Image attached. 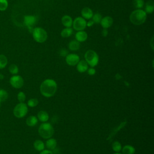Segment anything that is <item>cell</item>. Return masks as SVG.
I'll use <instances>...</instances> for the list:
<instances>
[{"mask_svg":"<svg viewBox=\"0 0 154 154\" xmlns=\"http://www.w3.org/2000/svg\"><path fill=\"white\" fill-rule=\"evenodd\" d=\"M57 84L52 79H46L43 81L40 87L41 94L46 97H50L54 96L57 91Z\"/></svg>","mask_w":154,"mask_h":154,"instance_id":"obj_1","label":"cell"},{"mask_svg":"<svg viewBox=\"0 0 154 154\" xmlns=\"http://www.w3.org/2000/svg\"><path fill=\"white\" fill-rule=\"evenodd\" d=\"M147 18V13L141 9H136L133 11L130 16L129 20L135 25H140L144 23Z\"/></svg>","mask_w":154,"mask_h":154,"instance_id":"obj_2","label":"cell"},{"mask_svg":"<svg viewBox=\"0 0 154 154\" xmlns=\"http://www.w3.org/2000/svg\"><path fill=\"white\" fill-rule=\"evenodd\" d=\"M38 132L41 137L45 139H48L53 135L54 129L51 124L43 122L40 125Z\"/></svg>","mask_w":154,"mask_h":154,"instance_id":"obj_3","label":"cell"},{"mask_svg":"<svg viewBox=\"0 0 154 154\" xmlns=\"http://www.w3.org/2000/svg\"><path fill=\"white\" fill-rule=\"evenodd\" d=\"M32 34L34 40L39 43H44L48 38L47 32L45 29L41 27L34 28Z\"/></svg>","mask_w":154,"mask_h":154,"instance_id":"obj_4","label":"cell"},{"mask_svg":"<svg viewBox=\"0 0 154 154\" xmlns=\"http://www.w3.org/2000/svg\"><path fill=\"white\" fill-rule=\"evenodd\" d=\"M85 61L91 67L96 66L99 63V56L93 50H88L84 54Z\"/></svg>","mask_w":154,"mask_h":154,"instance_id":"obj_5","label":"cell"},{"mask_svg":"<svg viewBox=\"0 0 154 154\" xmlns=\"http://www.w3.org/2000/svg\"><path fill=\"white\" fill-rule=\"evenodd\" d=\"M28 110V108L27 105L24 102H20L14 106L13 110V112L16 117L20 119L23 118L26 115Z\"/></svg>","mask_w":154,"mask_h":154,"instance_id":"obj_6","label":"cell"},{"mask_svg":"<svg viewBox=\"0 0 154 154\" xmlns=\"http://www.w3.org/2000/svg\"><path fill=\"white\" fill-rule=\"evenodd\" d=\"M72 26L73 28L77 31H82L84 30L87 26V21L81 16H79L73 20Z\"/></svg>","mask_w":154,"mask_h":154,"instance_id":"obj_7","label":"cell"},{"mask_svg":"<svg viewBox=\"0 0 154 154\" xmlns=\"http://www.w3.org/2000/svg\"><path fill=\"white\" fill-rule=\"evenodd\" d=\"M10 85L15 88H20L24 83L23 78L20 75H14L10 78Z\"/></svg>","mask_w":154,"mask_h":154,"instance_id":"obj_8","label":"cell"},{"mask_svg":"<svg viewBox=\"0 0 154 154\" xmlns=\"http://www.w3.org/2000/svg\"><path fill=\"white\" fill-rule=\"evenodd\" d=\"M79 61V57L75 54H69L66 56V62L69 66H75Z\"/></svg>","mask_w":154,"mask_h":154,"instance_id":"obj_9","label":"cell"},{"mask_svg":"<svg viewBox=\"0 0 154 154\" xmlns=\"http://www.w3.org/2000/svg\"><path fill=\"white\" fill-rule=\"evenodd\" d=\"M37 22V18L35 16L25 15L23 17V23L25 26L29 28L33 27Z\"/></svg>","mask_w":154,"mask_h":154,"instance_id":"obj_10","label":"cell"},{"mask_svg":"<svg viewBox=\"0 0 154 154\" xmlns=\"http://www.w3.org/2000/svg\"><path fill=\"white\" fill-rule=\"evenodd\" d=\"M100 23L103 28L108 29L112 26L113 23V19L110 16H105L102 18Z\"/></svg>","mask_w":154,"mask_h":154,"instance_id":"obj_11","label":"cell"},{"mask_svg":"<svg viewBox=\"0 0 154 154\" xmlns=\"http://www.w3.org/2000/svg\"><path fill=\"white\" fill-rule=\"evenodd\" d=\"M81 17L85 20H90L92 18L93 15V12L92 10L88 7H84L81 10Z\"/></svg>","mask_w":154,"mask_h":154,"instance_id":"obj_12","label":"cell"},{"mask_svg":"<svg viewBox=\"0 0 154 154\" xmlns=\"http://www.w3.org/2000/svg\"><path fill=\"white\" fill-rule=\"evenodd\" d=\"M87 38H88L87 33L84 30L78 31L75 34V39L79 42H84L87 39Z\"/></svg>","mask_w":154,"mask_h":154,"instance_id":"obj_13","label":"cell"},{"mask_svg":"<svg viewBox=\"0 0 154 154\" xmlns=\"http://www.w3.org/2000/svg\"><path fill=\"white\" fill-rule=\"evenodd\" d=\"M77 70L80 73H84L88 69V64L85 60H79L76 66Z\"/></svg>","mask_w":154,"mask_h":154,"instance_id":"obj_14","label":"cell"},{"mask_svg":"<svg viewBox=\"0 0 154 154\" xmlns=\"http://www.w3.org/2000/svg\"><path fill=\"white\" fill-rule=\"evenodd\" d=\"M61 23L65 27H71L73 23L72 18L69 15H64L61 17Z\"/></svg>","mask_w":154,"mask_h":154,"instance_id":"obj_15","label":"cell"},{"mask_svg":"<svg viewBox=\"0 0 154 154\" xmlns=\"http://www.w3.org/2000/svg\"><path fill=\"white\" fill-rule=\"evenodd\" d=\"M37 118L42 122H46L49 119V115L45 111H40L37 114Z\"/></svg>","mask_w":154,"mask_h":154,"instance_id":"obj_16","label":"cell"},{"mask_svg":"<svg viewBox=\"0 0 154 154\" xmlns=\"http://www.w3.org/2000/svg\"><path fill=\"white\" fill-rule=\"evenodd\" d=\"M154 11V2L153 0H149L145 4V12L146 13H152Z\"/></svg>","mask_w":154,"mask_h":154,"instance_id":"obj_17","label":"cell"},{"mask_svg":"<svg viewBox=\"0 0 154 154\" xmlns=\"http://www.w3.org/2000/svg\"><path fill=\"white\" fill-rule=\"evenodd\" d=\"M68 46L70 50L72 51H76L78 50L80 48V42H78L76 40H72L69 42Z\"/></svg>","mask_w":154,"mask_h":154,"instance_id":"obj_18","label":"cell"},{"mask_svg":"<svg viewBox=\"0 0 154 154\" xmlns=\"http://www.w3.org/2000/svg\"><path fill=\"white\" fill-rule=\"evenodd\" d=\"M38 122V119L37 118V117L34 116H29L26 120V123L28 126L30 127H32L34 126L35 125H37Z\"/></svg>","mask_w":154,"mask_h":154,"instance_id":"obj_19","label":"cell"},{"mask_svg":"<svg viewBox=\"0 0 154 154\" xmlns=\"http://www.w3.org/2000/svg\"><path fill=\"white\" fill-rule=\"evenodd\" d=\"M73 32V31L71 27H69V28L66 27L61 31L60 34L62 37L67 38V37H69L70 35H72Z\"/></svg>","mask_w":154,"mask_h":154,"instance_id":"obj_20","label":"cell"},{"mask_svg":"<svg viewBox=\"0 0 154 154\" xmlns=\"http://www.w3.org/2000/svg\"><path fill=\"white\" fill-rule=\"evenodd\" d=\"M57 141L54 138H48L46 142V146L49 150H53L57 147Z\"/></svg>","mask_w":154,"mask_h":154,"instance_id":"obj_21","label":"cell"},{"mask_svg":"<svg viewBox=\"0 0 154 154\" xmlns=\"http://www.w3.org/2000/svg\"><path fill=\"white\" fill-rule=\"evenodd\" d=\"M33 146L35 150H37V151H40V152L44 150V148H45V144H44L43 142L39 140H35L34 142Z\"/></svg>","mask_w":154,"mask_h":154,"instance_id":"obj_22","label":"cell"},{"mask_svg":"<svg viewBox=\"0 0 154 154\" xmlns=\"http://www.w3.org/2000/svg\"><path fill=\"white\" fill-rule=\"evenodd\" d=\"M135 152V148L131 145H126L122 149V152L123 154H134Z\"/></svg>","mask_w":154,"mask_h":154,"instance_id":"obj_23","label":"cell"},{"mask_svg":"<svg viewBox=\"0 0 154 154\" xmlns=\"http://www.w3.org/2000/svg\"><path fill=\"white\" fill-rule=\"evenodd\" d=\"M8 63V60L5 55L0 54V69H4Z\"/></svg>","mask_w":154,"mask_h":154,"instance_id":"obj_24","label":"cell"},{"mask_svg":"<svg viewBox=\"0 0 154 154\" xmlns=\"http://www.w3.org/2000/svg\"><path fill=\"white\" fill-rule=\"evenodd\" d=\"M8 70L12 75H16L19 72V68L15 64H11L8 67Z\"/></svg>","mask_w":154,"mask_h":154,"instance_id":"obj_25","label":"cell"},{"mask_svg":"<svg viewBox=\"0 0 154 154\" xmlns=\"http://www.w3.org/2000/svg\"><path fill=\"white\" fill-rule=\"evenodd\" d=\"M8 97V93L4 89H0V102H5Z\"/></svg>","mask_w":154,"mask_h":154,"instance_id":"obj_26","label":"cell"},{"mask_svg":"<svg viewBox=\"0 0 154 154\" xmlns=\"http://www.w3.org/2000/svg\"><path fill=\"white\" fill-rule=\"evenodd\" d=\"M133 5L137 9H141L144 7V0H133Z\"/></svg>","mask_w":154,"mask_h":154,"instance_id":"obj_27","label":"cell"},{"mask_svg":"<svg viewBox=\"0 0 154 154\" xmlns=\"http://www.w3.org/2000/svg\"><path fill=\"white\" fill-rule=\"evenodd\" d=\"M102 18V17L101 14H100L99 13H96L93 14L91 19L94 22V23H99L100 22Z\"/></svg>","mask_w":154,"mask_h":154,"instance_id":"obj_28","label":"cell"},{"mask_svg":"<svg viewBox=\"0 0 154 154\" xmlns=\"http://www.w3.org/2000/svg\"><path fill=\"white\" fill-rule=\"evenodd\" d=\"M112 150L116 152H119L122 150V145L119 141H114L112 144Z\"/></svg>","mask_w":154,"mask_h":154,"instance_id":"obj_29","label":"cell"},{"mask_svg":"<svg viewBox=\"0 0 154 154\" xmlns=\"http://www.w3.org/2000/svg\"><path fill=\"white\" fill-rule=\"evenodd\" d=\"M38 103V100L35 98H31L28 100L27 106L29 107H35Z\"/></svg>","mask_w":154,"mask_h":154,"instance_id":"obj_30","label":"cell"},{"mask_svg":"<svg viewBox=\"0 0 154 154\" xmlns=\"http://www.w3.org/2000/svg\"><path fill=\"white\" fill-rule=\"evenodd\" d=\"M8 1L7 0H0V11H5L8 7Z\"/></svg>","mask_w":154,"mask_h":154,"instance_id":"obj_31","label":"cell"},{"mask_svg":"<svg viewBox=\"0 0 154 154\" xmlns=\"http://www.w3.org/2000/svg\"><path fill=\"white\" fill-rule=\"evenodd\" d=\"M17 98L19 102H24L26 99V95L23 91H19L17 95Z\"/></svg>","mask_w":154,"mask_h":154,"instance_id":"obj_32","label":"cell"},{"mask_svg":"<svg viewBox=\"0 0 154 154\" xmlns=\"http://www.w3.org/2000/svg\"><path fill=\"white\" fill-rule=\"evenodd\" d=\"M60 56H62V57H66L67 54H68V51L65 49H61L60 51Z\"/></svg>","mask_w":154,"mask_h":154,"instance_id":"obj_33","label":"cell"},{"mask_svg":"<svg viewBox=\"0 0 154 154\" xmlns=\"http://www.w3.org/2000/svg\"><path fill=\"white\" fill-rule=\"evenodd\" d=\"M88 70V73L89 75H94L96 73V70L93 67H91Z\"/></svg>","mask_w":154,"mask_h":154,"instance_id":"obj_34","label":"cell"},{"mask_svg":"<svg viewBox=\"0 0 154 154\" xmlns=\"http://www.w3.org/2000/svg\"><path fill=\"white\" fill-rule=\"evenodd\" d=\"M40 154H54L50 150H43L40 152Z\"/></svg>","mask_w":154,"mask_h":154,"instance_id":"obj_35","label":"cell"},{"mask_svg":"<svg viewBox=\"0 0 154 154\" xmlns=\"http://www.w3.org/2000/svg\"><path fill=\"white\" fill-rule=\"evenodd\" d=\"M94 22L92 20V19H90L88 20V22H87V26H88V27H90L91 26H93L94 25Z\"/></svg>","mask_w":154,"mask_h":154,"instance_id":"obj_36","label":"cell"},{"mask_svg":"<svg viewBox=\"0 0 154 154\" xmlns=\"http://www.w3.org/2000/svg\"><path fill=\"white\" fill-rule=\"evenodd\" d=\"M108 29L103 28V30L102 31V35H103V37H106V36L108 35Z\"/></svg>","mask_w":154,"mask_h":154,"instance_id":"obj_37","label":"cell"},{"mask_svg":"<svg viewBox=\"0 0 154 154\" xmlns=\"http://www.w3.org/2000/svg\"><path fill=\"white\" fill-rule=\"evenodd\" d=\"M153 37H152L151 38V40H150V46H151V48H152V49L153 50Z\"/></svg>","mask_w":154,"mask_h":154,"instance_id":"obj_38","label":"cell"},{"mask_svg":"<svg viewBox=\"0 0 154 154\" xmlns=\"http://www.w3.org/2000/svg\"><path fill=\"white\" fill-rule=\"evenodd\" d=\"M4 78V75H2V74H1L0 73V79L1 80H2V79H3Z\"/></svg>","mask_w":154,"mask_h":154,"instance_id":"obj_39","label":"cell"},{"mask_svg":"<svg viewBox=\"0 0 154 154\" xmlns=\"http://www.w3.org/2000/svg\"><path fill=\"white\" fill-rule=\"evenodd\" d=\"M114 154H121V153H119V152H117V153H114Z\"/></svg>","mask_w":154,"mask_h":154,"instance_id":"obj_40","label":"cell"},{"mask_svg":"<svg viewBox=\"0 0 154 154\" xmlns=\"http://www.w3.org/2000/svg\"><path fill=\"white\" fill-rule=\"evenodd\" d=\"M1 102H0V108H1Z\"/></svg>","mask_w":154,"mask_h":154,"instance_id":"obj_41","label":"cell"}]
</instances>
